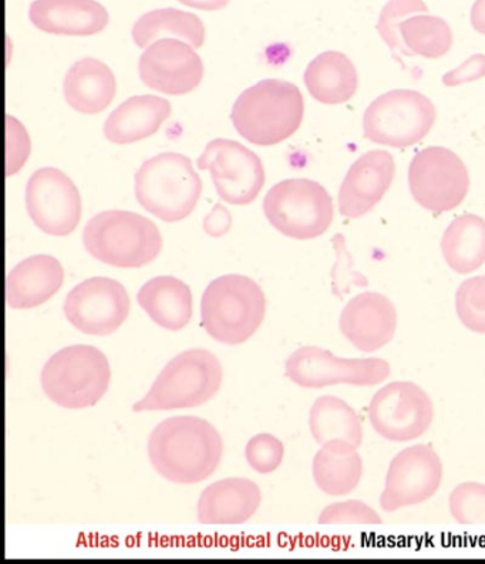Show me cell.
<instances>
[{
  "instance_id": "6da1fadb",
  "label": "cell",
  "mask_w": 485,
  "mask_h": 564,
  "mask_svg": "<svg viewBox=\"0 0 485 564\" xmlns=\"http://www.w3.org/2000/svg\"><path fill=\"white\" fill-rule=\"evenodd\" d=\"M149 458L166 480L191 485L203 482L218 468L223 438L207 420L179 415L161 421L150 434Z\"/></svg>"
},
{
  "instance_id": "7a4b0ae2",
  "label": "cell",
  "mask_w": 485,
  "mask_h": 564,
  "mask_svg": "<svg viewBox=\"0 0 485 564\" xmlns=\"http://www.w3.org/2000/svg\"><path fill=\"white\" fill-rule=\"evenodd\" d=\"M305 116L301 90L285 80L267 78L247 88L235 101V130L255 145L271 147L295 134Z\"/></svg>"
},
{
  "instance_id": "3957f363",
  "label": "cell",
  "mask_w": 485,
  "mask_h": 564,
  "mask_svg": "<svg viewBox=\"0 0 485 564\" xmlns=\"http://www.w3.org/2000/svg\"><path fill=\"white\" fill-rule=\"evenodd\" d=\"M265 306L263 291L251 278L224 274L205 289L201 299V325L223 345H242L262 325Z\"/></svg>"
},
{
  "instance_id": "277c9868",
  "label": "cell",
  "mask_w": 485,
  "mask_h": 564,
  "mask_svg": "<svg viewBox=\"0 0 485 564\" xmlns=\"http://www.w3.org/2000/svg\"><path fill=\"white\" fill-rule=\"evenodd\" d=\"M83 243L96 261L122 269L143 268L159 257L163 238L153 220L130 210H106L88 220Z\"/></svg>"
},
{
  "instance_id": "5b68a950",
  "label": "cell",
  "mask_w": 485,
  "mask_h": 564,
  "mask_svg": "<svg viewBox=\"0 0 485 564\" xmlns=\"http://www.w3.org/2000/svg\"><path fill=\"white\" fill-rule=\"evenodd\" d=\"M134 193L147 213L164 223H180L197 207L203 183L187 155L161 152L137 171Z\"/></svg>"
},
{
  "instance_id": "8992f818",
  "label": "cell",
  "mask_w": 485,
  "mask_h": 564,
  "mask_svg": "<svg viewBox=\"0 0 485 564\" xmlns=\"http://www.w3.org/2000/svg\"><path fill=\"white\" fill-rule=\"evenodd\" d=\"M223 366L203 348H191L166 362L151 389L132 405L134 413L193 409L208 402L219 391Z\"/></svg>"
},
{
  "instance_id": "52a82bcc",
  "label": "cell",
  "mask_w": 485,
  "mask_h": 564,
  "mask_svg": "<svg viewBox=\"0 0 485 564\" xmlns=\"http://www.w3.org/2000/svg\"><path fill=\"white\" fill-rule=\"evenodd\" d=\"M110 380L107 357L99 348L87 345L62 348L48 358L41 372L44 394L68 410L96 405L109 389Z\"/></svg>"
},
{
  "instance_id": "ba28073f",
  "label": "cell",
  "mask_w": 485,
  "mask_h": 564,
  "mask_svg": "<svg viewBox=\"0 0 485 564\" xmlns=\"http://www.w3.org/2000/svg\"><path fill=\"white\" fill-rule=\"evenodd\" d=\"M263 213L278 232L298 240L322 237L335 217L332 196L325 186L306 178L273 185L265 196Z\"/></svg>"
},
{
  "instance_id": "9c48e42d",
  "label": "cell",
  "mask_w": 485,
  "mask_h": 564,
  "mask_svg": "<svg viewBox=\"0 0 485 564\" xmlns=\"http://www.w3.org/2000/svg\"><path fill=\"white\" fill-rule=\"evenodd\" d=\"M435 119L438 110L429 97L414 90H394L367 107L365 137L379 145L408 149L429 134Z\"/></svg>"
},
{
  "instance_id": "30bf717a",
  "label": "cell",
  "mask_w": 485,
  "mask_h": 564,
  "mask_svg": "<svg viewBox=\"0 0 485 564\" xmlns=\"http://www.w3.org/2000/svg\"><path fill=\"white\" fill-rule=\"evenodd\" d=\"M391 367L379 357L342 358L316 346L293 351L285 365V376L302 389H323L336 384L379 386L389 379Z\"/></svg>"
},
{
  "instance_id": "8fae6325",
  "label": "cell",
  "mask_w": 485,
  "mask_h": 564,
  "mask_svg": "<svg viewBox=\"0 0 485 564\" xmlns=\"http://www.w3.org/2000/svg\"><path fill=\"white\" fill-rule=\"evenodd\" d=\"M409 186L420 207L441 215L462 205L470 191V174L455 152L429 147L411 160Z\"/></svg>"
},
{
  "instance_id": "7c38bea8",
  "label": "cell",
  "mask_w": 485,
  "mask_h": 564,
  "mask_svg": "<svg viewBox=\"0 0 485 564\" xmlns=\"http://www.w3.org/2000/svg\"><path fill=\"white\" fill-rule=\"evenodd\" d=\"M434 419L430 395L411 381H394L376 391L369 420L377 434L394 443H408L428 433Z\"/></svg>"
},
{
  "instance_id": "4fadbf2b",
  "label": "cell",
  "mask_w": 485,
  "mask_h": 564,
  "mask_svg": "<svg viewBox=\"0 0 485 564\" xmlns=\"http://www.w3.org/2000/svg\"><path fill=\"white\" fill-rule=\"evenodd\" d=\"M197 166L209 171L219 198L231 205L254 203L265 184L261 159L238 141L208 142L198 156Z\"/></svg>"
},
{
  "instance_id": "5bb4252c",
  "label": "cell",
  "mask_w": 485,
  "mask_h": 564,
  "mask_svg": "<svg viewBox=\"0 0 485 564\" xmlns=\"http://www.w3.org/2000/svg\"><path fill=\"white\" fill-rule=\"evenodd\" d=\"M443 463L430 445L418 444L401 449L390 460L380 507L385 512L428 502L440 489Z\"/></svg>"
},
{
  "instance_id": "9a60e30c",
  "label": "cell",
  "mask_w": 485,
  "mask_h": 564,
  "mask_svg": "<svg viewBox=\"0 0 485 564\" xmlns=\"http://www.w3.org/2000/svg\"><path fill=\"white\" fill-rule=\"evenodd\" d=\"M63 312L73 327L90 336H109L126 322L130 297L115 279H86L67 293Z\"/></svg>"
},
{
  "instance_id": "2e32d148",
  "label": "cell",
  "mask_w": 485,
  "mask_h": 564,
  "mask_svg": "<svg viewBox=\"0 0 485 564\" xmlns=\"http://www.w3.org/2000/svg\"><path fill=\"white\" fill-rule=\"evenodd\" d=\"M26 209L42 232L67 237L75 232L82 219L80 193L63 171L46 166L28 181Z\"/></svg>"
},
{
  "instance_id": "e0dca14e",
  "label": "cell",
  "mask_w": 485,
  "mask_h": 564,
  "mask_svg": "<svg viewBox=\"0 0 485 564\" xmlns=\"http://www.w3.org/2000/svg\"><path fill=\"white\" fill-rule=\"evenodd\" d=\"M141 82L151 90L170 96L194 91L204 77V65L195 48L179 39H160L140 57Z\"/></svg>"
},
{
  "instance_id": "ac0fdd59",
  "label": "cell",
  "mask_w": 485,
  "mask_h": 564,
  "mask_svg": "<svg viewBox=\"0 0 485 564\" xmlns=\"http://www.w3.org/2000/svg\"><path fill=\"white\" fill-rule=\"evenodd\" d=\"M396 163L394 155L384 150H374L359 156L343 180L340 191L342 217H365L385 198L394 184Z\"/></svg>"
},
{
  "instance_id": "d6986e66",
  "label": "cell",
  "mask_w": 485,
  "mask_h": 564,
  "mask_svg": "<svg viewBox=\"0 0 485 564\" xmlns=\"http://www.w3.org/2000/svg\"><path fill=\"white\" fill-rule=\"evenodd\" d=\"M342 335L362 352L389 345L396 335L397 311L385 294L366 292L351 299L340 318Z\"/></svg>"
},
{
  "instance_id": "ffe728a7",
  "label": "cell",
  "mask_w": 485,
  "mask_h": 564,
  "mask_svg": "<svg viewBox=\"0 0 485 564\" xmlns=\"http://www.w3.org/2000/svg\"><path fill=\"white\" fill-rule=\"evenodd\" d=\"M29 18L39 31L61 36H93L109 24V13L96 0H34Z\"/></svg>"
},
{
  "instance_id": "44dd1931",
  "label": "cell",
  "mask_w": 485,
  "mask_h": 564,
  "mask_svg": "<svg viewBox=\"0 0 485 564\" xmlns=\"http://www.w3.org/2000/svg\"><path fill=\"white\" fill-rule=\"evenodd\" d=\"M65 281L62 263L51 254L23 259L7 276V303L14 311H29L46 303Z\"/></svg>"
},
{
  "instance_id": "7402d4cb",
  "label": "cell",
  "mask_w": 485,
  "mask_h": 564,
  "mask_svg": "<svg viewBox=\"0 0 485 564\" xmlns=\"http://www.w3.org/2000/svg\"><path fill=\"white\" fill-rule=\"evenodd\" d=\"M262 502L261 489L252 480L228 478L211 484L200 495L198 522L239 524L249 521Z\"/></svg>"
},
{
  "instance_id": "603a6c76",
  "label": "cell",
  "mask_w": 485,
  "mask_h": 564,
  "mask_svg": "<svg viewBox=\"0 0 485 564\" xmlns=\"http://www.w3.org/2000/svg\"><path fill=\"white\" fill-rule=\"evenodd\" d=\"M170 116V101L163 97H130L106 120L105 135L112 144H132L154 135Z\"/></svg>"
},
{
  "instance_id": "cb8c5ba5",
  "label": "cell",
  "mask_w": 485,
  "mask_h": 564,
  "mask_svg": "<svg viewBox=\"0 0 485 564\" xmlns=\"http://www.w3.org/2000/svg\"><path fill=\"white\" fill-rule=\"evenodd\" d=\"M117 83L111 68L97 58H82L68 68L63 83L67 105L82 115H99L115 100Z\"/></svg>"
},
{
  "instance_id": "d4e9b609",
  "label": "cell",
  "mask_w": 485,
  "mask_h": 564,
  "mask_svg": "<svg viewBox=\"0 0 485 564\" xmlns=\"http://www.w3.org/2000/svg\"><path fill=\"white\" fill-rule=\"evenodd\" d=\"M137 302L151 321L170 332H180L193 317V293L174 276H157L141 286Z\"/></svg>"
},
{
  "instance_id": "484cf974",
  "label": "cell",
  "mask_w": 485,
  "mask_h": 564,
  "mask_svg": "<svg viewBox=\"0 0 485 564\" xmlns=\"http://www.w3.org/2000/svg\"><path fill=\"white\" fill-rule=\"evenodd\" d=\"M355 445L345 440L321 445L313 458L312 474L316 487L331 497H345L359 487L364 460Z\"/></svg>"
},
{
  "instance_id": "4316f807",
  "label": "cell",
  "mask_w": 485,
  "mask_h": 564,
  "mask_svg": "<svg viewBox=\"0 0 485 564\" xmlns=\"http://www.w3.org/2000/svg\"><path fill=\"white\" fill-rule=\"evenodd\" d=\"M303 80L309 95L327 106L351 101L359 87V75L351 58L333 51L313 58Z\"/></svg>"
},
{
  "instance_id": "83f0119b",
  "label": "cell",
  "mask_w": 485,
  "mask_h": 564,
  "mask_svg": "<svg viewBox=\"0 0 485 564\" xmlns=\"http://www.w3.org/2000/svg\"><path fill=\"white\" fill-rule=\"evenodd\" d=\"M441 253L455 273L478 271L485 263V220L473 214L455 218L441 239Z\"/></svg>"
},
{
  "instance_id": "f1b7e54d",
  "label": "cell",
  "mask_w": 485,
  "mask_h": 564,
  "mask_svg": "<svg viewBox=\"0 0 485 564\" xmlns=\"http://www.w3.org/2000/svg\"><path fill=\"white\" fill-rule=\"evenodd\" d=\"M309 430L320 445L345 440L360 448L364 443L360 416L345 400L335 395H322L313 402L309 411Z\"/></svg>"
},
{
  "instance_id": "f546056e",
  "label": "cell",
  "mask_w": 485,
  "mask_h": 564,
  "mask_svg": "<svg viewBox=\"0 0 485 564\" xmlns=\"http://www.w3.org/2000/svg\"><path fill=\"white\" fill-rule=\"evenodd\" d=\"M131 34L140 48L149 47L159 37L181 39L194 48L203 47L205 42V26L197 14L171 8L143 14L132 26Z\"/></svg>"
},
{
  "instance_id": "4dcf8cb0",
  "label": "cell",
  "mask_w": 485,
  "mask_h": 564,
  "mask_svg": "<svg viewBox=\"0 0 485 564\" xmlns=\"http://www.w3.org/2000/svg\"><path fill=\"white\" fill-rule=\"evenodd\" d=\"M408 56L440 58L453 46V32L449 23L439 17L420 14L400 22L397 26Z\"/></svg>"
},
{
  "instance_id": "1f68e13d",
  "label": "cell",
  "mask_w": 485,
  "mask_h": 564,
  "mask_svg": "<svg viewBox=\"0 0 485 564\" xmlns=\"http://www.w3.org/2000/svg\"><path fill=\"white\" fill-rule=\"evenodd\" d=\"M455 312L470 332L485 335V274L460 284L455 293Z\"/></svg>"
},
{
  "instance_id": "d6a6232c",
  "label": "cell",
  "mask_w": 485,
  "mask_h": 564,
  "mask_svg": "<svg viewBox=\"0 0 485 564\" xmlns=\"http://www.w3.org/2000/svg\"><path fill=\"white\" fill-rule=\"evenodd\" d=\"M428 12V4L423 0H390L381 11L379 22H377V32H379L380 37L384 39L390 51L394 52L397 61L400 62L397 53L408 56L399 31H397L401 19L409 18L410 14Z\"/></svg>"
},
{
  "instance_id": "836d02e7",
  "label": "cell",
  "mask_w": 485,
  "mask_h": 564,
  "mask_svg": "<svg viewBox=\"0 0 485 564\" xmlns=\"http://www.w3.org/2000/svg\"><path fill=\"white\" fill-rule=\"evenodd\" d=\"M449 508L460 524H485V485L460 484L450 494Z\"/></svg>"
},
{
  "instance_id": "e575fe53",
  "label": "cell",
  "mask_w": 485,
  "mask_h": 564,
  "mask_svg": "<svg viewBox=\"0 0 485 564\" xmlns=\"http://www.w3.org/2000/svg\"><path fill=\"white\" fill-rule=\"evenodd\" d=\"M285 446L272 434H258L248 441L245 458L258 474H271L282 464Z\"/></svg>"
},
{
  "instance_id": "d590c367",
  "label": "cell",
  "mask_w": 485,
  "mask_h": 564,
  "mask_svg": "<svg viewBox=\"0 0 485 564\" xmlns=\"http://www.w3.org/2000/svg\"><path fill=\"white\" fill-rule=\"evenodd\" d=\"M321 524H381L384 519L364 500H343L322 510Z\"/></svg>"
},
{
  "instance_id": "8d00e7d4",
  "label": "cell",
  "mask_w": 485,
  "mask_h": 564,
  "mask_svg": "<svg viewBox=\"0 0 485 564\" xmlns=\"http://www.w3.org/2000/svg\"><path fill=\"white\" fill-rule=\"evenodd\" d=\"M31 154V139L14 117L7 116V175L17 174Z\"/></svg>"
},
{
  "instance_id": "74e56055",
  "label": "cell",
  "mask_w": 485,
  "mask_h": 564,
  "mask_svg": "<svg viewBox=\"0 0 485 564\" xmlns=\"http://www.w3.org/2000/svg\"><path fill=\"white\" fill-rule=\"evenodd\" d=\"M485 77V56L475 55L453 72L445 73L443 83L448 87H457L464 83L477 82Z\"/></svg>"
},
{
  "instance_id": "f35d334b",
  "label": "cell",
  "mask_w": 485,
  "mask_h": 564,
  "mask_svg": "<svg viewBox=\"0 0 485 564\" xmlns=\"http://www.w3.org/2000/svg\"><path fill=\"white\" fill-rule=\"evenodd\" d=\"M205 234L211 238H220L233 227V217L223 204H217L204 219Z\"/></svg>"
},
{
  "instance_id": "ab89813d",
  "label": "cell",
  "mask_w": 485,
  "mask_h": 564,
  "mask_svg": "<svg viewBox=\"0 0 485 564\" xmlns=\"http://www.w3.org/2000/svg\"><path fill=\"white\" fill-rule=\"evenodd\" d=\"M179 2L185 7L198 9V11L215 12L228 7L231 0H179Z\"/></svg>"
},
{
  "instance_id": "60d3db41",
  "label": "cell",
  "mask_w": 485,
  "mask_h": 564,
  "mask_svg": "<svg viewBox=\"0 0 485 564\" xmlns=\"http://www.w3.org/2000/svg\"><path fill=\"white\" fill-rule=\"evenodd\" d=\"M472 24L475 32L485 36V0H475L472 8Z\"/></svg>"
}]
</instances>
